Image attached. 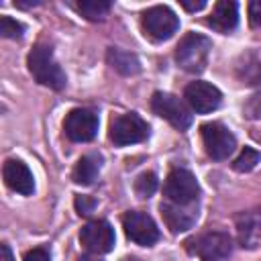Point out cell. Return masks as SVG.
Wrapping results in <instances>:
<instances>
[{"instance_id": "obj_1", "label": "cell", "mask_w": 261, "mask_h": 261, "mask_svg": "<svg viewBox=\"0 0 261 261\" xmlns=\"http://www.w3.org/2000/svg\"><path fill=\"white\" fill-rule=\"evenodd\" d=\"M27 65H29V71L31 75L41 84V86H47L51 90H61L65 88V73L63 69L59 67V63L55 61L53 57V51L51 47L47 45H37L33 47V51L29 53L27 57Z\"/></svg>"}, {"instance_id": "obj_2", "label": "cell", "mask_w": 261, "mask_h": 261, "mask_svg": "<svg viewBox=\"0 0 261 261\" xmlns=\"http://www.w3.org/2000/svg\"><path fill=\"white\" fill-rule=\"evenodd\" d=\"M210 49H212L210 39L198 33H186L175 47V61L181 69L190 73H200L208 63Z\"/></svg>"}, {"instance_id": "obj_3", "label": "cell", "mask_w": 261, "mask_h": 261, "mask_svg": "<svg viewBox=\"0 0 261 261\" xmlns=\"http://www.w3.org/2000/svg\"><path fill=\"white\" fill-rule=\"evenodd\" d=\"M186 249L202 261H224L232 253V239L222 230H208L186 243Z\"/></svg>"}, {"instance_id": "obj_4", "label": "cell", "mask_w": 261, "mask_h": 261, "mask_svg": "<svg viewBox=\"0 0 261 261\" xmlns=\"http://www.w3.org/2000/svg\"><path fill=\"white\" fill-rule=\"evenodd\" d=\"M108 135L116 147H124V145L145 141L149 137V124L139 114L126 112V114H118L116 118L110 120Z\"/></svg>"}, {"instance_id": "obj_5", "label": "cell", "mask_w": 261, "mask_h": 261, "mask_svg": "<svg viewBox=\"0 0 261 261\" xmlns=\"http://www.w3.org/2000/svg\"><path fill=\"white\" fill-rule=\"evenodd\" d=\"M141 27L145 35L153 41H167L179 27V18L167 6H151L141 16Z\"/></svg>"}, {"instance_id": "obj_6", "label": "cell", "mask_w": 261, "mask_h": 261, "mask_svg": "<svg viewBox=\"0 0 261 261\" xmlns=\"http://www.w3.org/2000/svg\"><path fill=\"white\" fill-rule=\"evenodd\" d=\"M163 192H165V198L167 202H173V204H196L198 202V196H200V186L194 177L192 171L188 169H171L167 179H165V186H163Z\"/></svg>"}, {"instance_id": "obj_7", "label": "cell", "mask_w": 261, "mask_h": 261, "mask_svg": "<svg viewBox=\"0 0 261 261\" xmlns=\"http://www.w3.org/2000/svg\"><path fill=\"white\" fill-rule=\"evenodd\" d=\"M151 108L157 116L165 118L167 122H171L179 130H186L192 124L190 108L177 96H173L169 92H155L153 98H151Z\"/></svg>"}, {"instance_id": "obj_8", "label": "cell", "mask_w": 261, "mask_h": 261, "mask_svg": "<svg viewBox=\"0 0 261 261\" xmlns=\"http://www.w3.org/2000/svg\"><path fill=\"white\" fill-rule=\"evenodd\" d=\"M200 133H202V143L206 153L216 161L226 159L237 147L234 135L222 122H206L200 126Z\"/></svg>"}, {"instance_id": "obj_9", "label": "cell", "mask_w": 261, "mask_h": 261, "mask_svg": "<svg viewBox=\"0 0 261 261\" xmlns=\"http://www.w3.org/2000/svg\"><path fill=\"white\" fill-rule=\"evenodd\" d=\"M122 226L126 237L141 247H151L159 241V228L147 212H141V210L126 212L122 216Z\"/></svg>"}, {"instance_id": "obj_10", "label": "cell", "mask_w": 261, "mask_h": 261, "mask_svg": "<svg viewBox=\"0 0 261 261\" xmlns=\"http://www.w3.org/2000/svg\"><path fill=\"white\" fill-rule=\"evenodd\" d=\"M63 130L69 141L88 143L98 133V116L88 108H73L63 120Z\"/></svg>"}, {"instance_id": "obj_11", "label": "cell", "mask_w": 261, "mask_h": 261, "mask_svg": "<svg viewBox=\"0 0 261 261\" xmlns=\"http://www.w3.org/2000/svg\"><path fill=\"white\" fill-rule=\"evenodd\" d=\"M80 241L90 253L102 255V253L112 251V247H114V230H112L110 222H106V220H90V222H86L82 226Z\"/></svg>"}, {"instance_id": "obj_12", "label": "cell", "mask_w": 261, "mask_h": 261, "mask_svg": "<svg viewBox=\"0 0 261 261\" xmlns=\"http://www.w3.org/2000/svg\"><path fill=\"white\" fill-rule=\"evenodd\" d=\"M184 98L186 102L190 104L192 110H196L198 114H206V112H212L220 106L222 102V94L216 86L208 84V82H202V80H196L192 84L186 86V92H184Z\"/></svg>"}, {"instance_id": "obj_13", "label": "cell", "mask_w": 261, "mask_h": 261, "mask_svg": "<svg viewBox=\"0 0 261 261\" xmlns=\"http://www.w3.org/2000/svg\"><path fill=\"white\" fill-rule=\"evenodd\" d=\"M159 208H161V216L171 232H184V230L192 228L198 220V202L196 204L163 202Z\"/></svg>"}, {"instance_id": "obj_14", "label": "cell", "mask_w": 261, "mask_h": 261, "mask_svg": "<svg viewBox=\"0 0 261 261\" xmlns=\"http://www.w3.org/2000/svg\"><path fill=\"white\" fill-rule=\"evenodd\" d=\"M2 177H4V184L12 192H18L22 196H29L35 192L33 173L27 167V163H22L20 159H8L2 167Z\"/></svg>"}, {"instance_id": "obj_15", "label": "cell", "mask_w": 261, "mask_h": 261, "mask_svg": "<svg viewBox=\"0 0 261 261\" xmlns=\"http://www.w3.org/2000/svg\"><path fill=\"white\" fill-rule=\"evenodd\" d=\"M239 243L247 249L261 247V210H249L237 216Z\"/></svg>"}, {"instance_id": "obj_16", "label": "cell", "mask_w": 261, "mask_h": 261, "mask_svg": "<svg viewBox=\"0 0 261 261\" xmlns=\"http://www.w3.org/2000/svg\"><path fill=\"white\" fill-rule=\"evenodd\" d=\"M239 22V6L232 0H220L214 4L212 14L208 16V24L218 33H230L234 31Z\"/></svg>"}, {"instance_id": "obj_17", "label": "cell", "mask_w": 261, "mask_h": 261, "mask_svg": "<svg viewBox=\"0 0 261 261\" xmlns=\"http://www.w3.org/2000/svg\"><path fill=\"white\" fill-rule=\"evenodd\" d=\"M100 165H102V157L100 155H96V153L84 155L73 167V173H71L73 181L80 184V186H90L96 179V175L100 171Z\"/></svg>"}, {"instance_id": "obj_18", "label": "cell", "mask_w": 261, "mask_h": 261, "mask_svg": "<svg viewBox=\"0 0 261 261\" xmlns=\"http://www.w3.org/2000/svg\"><path fill=\"white\" fill-rule=\"evenodd\" d=\"M108 63H110L116 71H120V73H124V75L139 73V69H141L139 59H137L133 53L122 51V49H108Z\"/></svg>"}, {"instance_id": "obj_19", "label": "cell", "mask_w": 261, "mask_h": 261, "mask_svg": "<svg viewBox=\"0 0 261 261\" xmlns=\"http://www.w3.org/2000/svg\"><path fill=\"white\" fill-rule=\"evenodd\" d=\"M110 2L108 0H82L75 4V10L82 12L88 20H102L108 10H110Z\"/></svg>"}, {"instance_id": "obj_20", "label": "cell", "mask_w": 261, "mask_h": 261, "mask_svg": "<svg viewBox=\"0 0 261 261\" xmlns=\"http://www.w3.org/2000/svg\"><path fill=\"white\" fill-rule=\"evenodd\" d=\"M259 161H261V153L257 149H253V147H245L239 153V157L232 161V169L234 171H241V173H247V171L255 169V165Z\"/></svg>"}, {"instance_id": "obj_21", "label": "cell", "mask_w": 261, "mask_h": 261, "mask_svg": "<svg viewBox=\"0 0 261 261\" xmlns=\"http://www.w3.org/2000/svg\"><path fill=\"white\" fill-rule=\"evenodd\" d=\"M157 190V175L153 171H145L135 179V192L139 198H149Z\"/></svg>"}, {"instance_id": "obj_22", "label": "cell", "mask_w": 261, "mask_h": 261, "mask_svg": "<svg viewBox=\"0 0 261 261\" xmlns=\"http://www.w3.org/2000/svg\"><path fill=\"white\" fill-rule=\"evenodd\" d=\"M22 33H24V27H22L18 20H14V18H10V16H2V18H0V35H2V37L20 39Z\"/></svg>"}, {"instance_id": "obj_23", "label": "cell", "mask_w": 261, "mask_h": 261, "mask_svg": "<svg viewBox=\"0 0 261 261\" xmlns=\"http://www.w3.org/2000/svg\"><path fill=\"white\" fill-rule=\"evenodd\" d=\"M94 206H96V200L90 198V196H77V198H75V208H77V212L84 214V216H88V214L94 210Z\"/></svg>"}, {"instance_id": "obj_24", "label": "cell", "mask_w": 261, "mask_h": 261, "mask_svg": "<svg viewBox=\"0 0 261 261\" xmlns=\"http://www.w3.org/2000/svg\"><path fill=\"white\" fill-rule=\"evenodd\" d=\"M24 261H51V255L47 249L37 247V249H31L24 253Z\"/></svg>"}, {"instance_id": "obj_25", "label": "cell", "mask_w": 261, "mask_h": 261, "mask_svg": "<svg viewBox=\"0 0 261 261\" xmlns=\"http://www.w3.org/2000/svg\"><path fill=\"white\" fill-rule=\"evenodd\" d=\"M249 18L255 27H261V0H253L249 4Z\"/></svg>"}, {"instance_id": "obj_26", "label": "cell", "mask_w": 261, "mask_h": 261, "mask_svg": "<svg viewBox=\"0 0 261 261\" xmlns=\"http://www.w3.org/2000/svg\"><path fill=\"white\" fill-rule=\"evenodd\" d=\"M181 6H184L186 10H190V12H194V10H202V8L206 6V0H198V2H190V0H181Z\"/></svg>"}, {"instance_id": "obj_27", "label": "cell", "mask_w": 261, "mask_h": 261, "mask_svg": "<svg viewBox=\"0 0 261 261\" xmlns=\"http://www.w3.org/2000/svg\"><path fill=\"white\" fill-rule=\"evenodd\" d=\"M0 261H14L12 259V253H10V247L6 243L0 247Z\"/></svg>"}, {"instance_id": "obj_28", "label": "cell", "mask_w": 261, "mask_h": 261, "mask_svg": "<svg viewBox=\"0 0 261 261\" xmlns=\"http://www.w3.org/2000/svg\"><path fill=\"white\" fill-rule=\"evenodd\" d=\"M77 261H100L98 257H92V255H84V257H80Z\"/></svg>"}, {"instance_id": "obj_29", "label": "cell", "mask_w": 261, "mask_h": 261, "mask_svg": "<svg viewBox=\"0 0 261 261\" xmlns=\"http://www.w3.org/2000/svg\"><path fill=\"white\" fill-rule=\"evenodd\" d=\"M122 261H141V259H137V257H124Z\"/></svg>"}]
</instances>
